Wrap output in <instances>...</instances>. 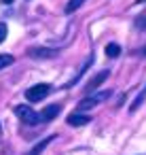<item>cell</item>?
Masks as SVG:
<instances>
[{"label":"cell","instance_id":"17","mask_svg":"<svg viewBox=\"0 0 146 155\" xmlns=\"http://www.w3.org/2000/svg\"><path fill=\"white\" fill-rule=\"evenodd\" d=\"M144 2H146V0H138V5H144Z\"/></svg>","mask_w":146,"mask_h":155},{"label":"cell","instance_id":"7","mask_svg":"<svg viewBox=\"0 0 146 155\" xmlns=\"http://www.w3.org/2000/svg\"><path fill=\"white\" fill-rule=\"evenodd\" d=\"M93 60H95V53H91V55L87 58V62L83 64V68L78 70V74H76V77H74V79H72V81H70V83L66 85V87H74V85H76V83L81 81V77H83V74H85V72H87V70H89V68L93 66Z\"/></svg>","mask_w":146,"mask_h":155},{"label":"cell","instance_id":"10","mask_svg":"<svg viewBox=\"0 0 146 155\" xmlns=\"http://www.w3.org/2000/svg\"><path fill=\"white\" fill-rule=\"evenodd\" d=\"M106 55L110 58V60H114V58H119L121 55V45H116V43H110V45H106Z\"/></svg>","mask_w":146,"mask_h":155},{"label":"cell","instance_id":"8","mask_svg":"<svg viewBox=\"0 0 146 155\" xmlns=\"http://www.w3.org/2000/svg\"><path fill=\"white\" fill-rule=\"evenodd\" d=\"M144 100H146V83H144V87L140 89V94L133 98V102L129 104V110H131V113H135V110L142 106V102H144Z\"/></svg>","mask_w":146,"mask_h":155},{"label":"cell","instance_id":"14","mask_svg":"<svg viewBox=\"0 0 146 155\" xmlns=\"http://www.w3.org/2000/svg\"><path fill=\"white\" fill-rule=\"evenodd\" d=\"M133 26H135L138 30H146V13L138 15V17H135V21H133Z\"/></svg>","mask_w":146,"mask_h":155},{"label":"cell","instance_id":"9","mask_svg":"<svg viewBox=\"0 0 146 155\" xmlns=\"http://www.w3.org/2000/svg\"><path fill=\"white\" fill-rule=\"evenodd\" d=\"M57 113H59V106H57V104H51V106H47V108L40 113V117H43V121H53V119L57 117Z\"/></svg>","mask_w":146,"mask_h":155},{"label":"cell","instance_id":"4","mask_svg":"<svg viewBox=\"0 0 146 155\" xmlns=\"http://www.w3.org/2000/svg\"><path fill=\"white\" fill-rule=\"evenodd\" d=\"M49 91H51V87L47 83H36L26 91V98L30 102H40V100H45V96H49Z\"/></svg>","mask_w":146,"mask_h":155},{"label":"cell","instance_id":"3","mask_svg":"<svg viewBox=\"0 0 146 155\" xmlns=\"http://www.w3.org/2000/svg\"><path fill=\"white\" fill-rule=\"evenodd\" d=\"M57 53H59V49H51V47H30L26 51V55L32 60H51Z\"/></svg>","mask_w":146,"mask_h":155},{"label":"cell","instance_id":"6","mask_svg":"<svg viewBox=\"0 0 146 155\" xmlns=\"http://www.w3.org/2000/svg\"><path fill=\"white\" fill-rule=\"evenodd\" d=\"M108 77H110V70H102V72H97V74H95V77H93V79H91L89 83H87L85 91H93V89H95L97 85H102V83H104V81H106Z\"/></svg>","mask_w":146,"mask_h":155},{"label":"cell","instance_id":"13","mask_svg":"<svg viewBox=\"0 0 146 155\" xmlns=\"http://www.w3.org/2000/svg\"><path fill=\"white\" fill-rule=\"evenodd\" d=\"M13 62H15V58H13V55H9V53H2V55H0V70H2V68H9Z\"/></svg>","mask_w":146,"mask_h":155},{"label":"cell","instance_id":"11","mask_svg":"<svg viewBox=\"0 0 146 155\" xmlns=\"http://www.w3.org/2000/svg\"><path fill=\"white\" fill-rule=\"evenodd\" d=\"M83 2H87V0H68V5H66V15L78 11V9L83 7Z\"/></svg>","mask_w":146,"mask_h":155},{"label":"cell","instance_id":"2","mask_svg":"<svg viewBox=\"0 0 146 155\" xmlns=\"http://www.w3.org/2000/svg\"><path fill=\"white\" fill-rule=\"evenodd\" d=\"M108 96H110V91H97V94H91V96L83 98V100L76 104V113H87L89 108H93V106H97L100 102H104Z\"/></svg>","mask_w":146,"mask_h":155},{"label":"cell","instance_id":"1","mask_svg":"<svg viewBox=\"0 0 146 155\" xmlns=\"http://www.w3.org/2000/svg\"><path fill=\"white\" fill-rule=\"evenodd\" d=\"M13 113H15V115H17L24 123H28V125H36L38 121H43L40 113H36L32 106H26V104H17Z\"/></svg>","mask_w":146,"mask_h":155},{"label":"cell","instance_id":"15","mask_svg":"<svg viewBox=\"0 0 146 155\" xmlns=\"http://www.w3.org/2000/svg\"><path fill=\"white\" fill-rule=\"evenodd\" d=\"M7 24H0V43H5V38H7Z\"/></svg>","mask_w":146,"mask_h":155},{"label":"cell","instance_id":"16","mask_svg":"<svg viewBox=\"0 0 146 155\" xmlns=\"http://www.w3.org/2000/svg\"><path fill=\"white\" fill-rule=\"evenodd\" d=\"M13 0H0V5H11Z\"/></svg>","mask_w":146,"mask_h":155},{"label":"cell","instance_id":"12","mask_svg":"<svg viewBox=\"0 0 146 155\" xmlns=\"http://www.w3.org/2000/svg\"><path fill=\"white\" fill-rule=\"evenodd\" d=\"M53 140H55V136H49V138H45L43 142H38V144H36V149H34L30 155H40V153L45 151V147H49V142H53Z\"/></svg>","mask_w":146,"mask_h":155},{"label":"cell","instance_id":"5","mask_svg":"<svg viewBox=\"0 0 146 155\" xmlns=\"http://www.w3.org/2000/svg\"><path fill=\"white\" fill-rule=\"evenodd\" d=\"M68 125H72V127H83V125H87L89 121H91V117L89 115H83V113H72V115H68Z\"/></svg>","mask_w":146,"mask_h":155},{"label":"cell","instance_id":"18","mask_svg":"<svg viewBox=\"0 0 146 155\" xmlns=\"http://www.w3.org/2000/svg\"><path fill=\"white\" fill-rule=\"evenodd\" d=\"M144 53H146V49H144Z\"/></svg>","mask_w":146,"mask_h":155}]
</instances>
